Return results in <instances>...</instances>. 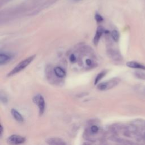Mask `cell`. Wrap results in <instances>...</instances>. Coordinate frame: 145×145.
Masks as SVG:
<instances>
[{
  "label": "cell",
  "mask_w": 145,
  "mask_h": 145,
  "mask_svg": "<svg viewBox=\"0 0 145 145\" xmlns=\"http://www.w3.org/2000/svg\"><path fill=\"white\" fill-rule=\"evenodd\" d=\"M69 60H70V61L71 62H74L75 61H76V60H77V57H76V56L74 55V53H72V55H71L70 56V57H69Z\"/></svg>",
  "instance_id": "15"
},
{
  "label": "cell",
  "mask_w": 145,
  "mask_h": 145,
  "mask_svg": "<svg viewBox=\"0 0 145 145\" xmlns=\"http://www.w3.org/2000/svg\"><path fill=\"white\" fill-rule=\"evenodd\" d=\"M35 55H32L30 56L29 57H28V58L23 60L21 62H20L18 65L11 71L10 72L8 73V76L11 77L14 75H15L16 74L22 72V70L26 69V67L33 61V60L35 59Z\"/></svg>",
  "instance_id": "1"
},
{
  "label": "cell",
  "mask_w": 145,
  "mask_h": 145,
  "mask_svg": "<svg viewBox=\"0 0 145 145\" xmlns=\"http://www.w3.org/2000/svg\"><path fill=\"white\" fill-rule=\"evenodd\" d=\"M95 21L97 22V23H100L102 22L103 21V16L101 15L100 14H99V13H96L95 15Z\"/></svg>",
  "instance_id": "14"
},
{
  "label": "cell",
  "mask_w": 145,
  "mask_h": 145,
  "mask_svg": "<svg viewBox=\"0 0 145 145\" xmlns=\"http://www.w3.org/2000/svg\"><path fill=\"white\" fill-rule=\"evenodd\" d=\"M106 73H107V71H104V70L102 71V72H100V73H99L95 78V82H94V84H95V85H97V84L99 82L100 80L102 79L104 76H106Z\"/></svg>",
  "instance_id": "11"
},
{
  "label": "cell",
  "mask_w": 145,
  "mask_h": 145,
  "mask_svg": "<svg viewBox=\"0 0 145 145\" xmlns=\"http://www.w3.org/2000/svg\"><path fill=\"white\" fill-rule=\"evenodd\" d=\"M75 1H79V0H75Z\"/></svg>",
  "instance_id": "19"
},
{
  "label": "cell",
  "mask_w": 145,
  "mask_h": 145,
  "mask_svg": "<svg viewBox=\"0 0 145 145\" xmlns=\"http://www.w3.org/2000/svg\"><path fill=\"white\" fill-rule=\"evenodd\" d=\"M11 112L13 116L14 117V119L16 121H18V122L22 123V122H23V120H23V116L16 110H15L14 109H12L11 111Z\"/></svg>",
  "instance_id": "10"
},
{
  "label": "cell",
  "mask_w": 145,
  "mask_h": 145,
  "mask_svg": "<svg viewBox=\"0 0 145 145\" xmlns=\"http://www.w3.org/2000/svg\"><path fill=\"white\" fill-rule=\"evenodd\" d=\"M111 36L115 42H118L120 39V34L119 32H118L117 30H114L113 31L111 32Z\"/></svg>",
  "instance_id": "12"
},
{
  "label": "cell",
  "mask_w": 145,
  "mask_h": 145,
  "mask_svg": "<svg viewBox=\"0 0 145 145\" xmlns=\"http://www.w3.org/2000/svg\"><path fill=\"white\" fill-rule=\"evenodd\" d=\"M1 100L2 103H4V104H6L8 102V99L7 97H6L5 95H3L2 93L1 94Z\"/></svg>",
  "instance_id": "16"
},
{
  "label": "cell",
  "mask_w": 145,
  "mask_h": 145,
  "mask_svg": "<svg viewBox=\"0 0 145 145\" xmlns=\"http://www.w3.org/2000/svg\"><path fill=\"white\" fill-rule=\"evenodd\" d=\"M48 145H67L65 142L59 138H50L46 141Z\"/></svg>",
  "instance_id": "7"
},
{
  "label": "cell",
  "mask_w": 145,
  "mask_h": 145,
  "mask_svg": "<svg viewBox=\"0 0 145 145\" xmlns=\"http://www.w3.org/2000/svg\"><path fill=\"white\" fill-rule=\"evenodd\" d=\"M126 65L132 69H137L145 70V65H142L136 61H129L126 63Z\"/></svg>",
  "instance_id": "8"
},
{
  "label": "cell",
  "mask_w": 145,
  "mask_h": 145,
  "mask_svg": "<svg viewBox=\"0 0 145 145\" xmlns=\"http://www.w3.org/2000/svg\"><path fill=\"white\" fill-rule=\"evenodd\" d=\"M13 59V55L11 53L1 52L0 53V65H6L10 62Z\"/></svg>",
  "instance_id": "5"
},
{
  "label": "cell",
  "mask_w": 145,
  "mask_h": 145,
  "mask_svg": "<svg viewBox=\"0 0 145 145\" xmlns=\"http://www.w3.org/2000/svg\"><path fill=\"white\" fill-rule=\"evenodd\" d=\"M109 32L108 31H107V30L104 29L102 27H99L97 28L96 30L95 36H94V39H93V43L94 44V45H97V44H98L101 37H102L103 33H108Z\"/></svg>",
  "instance_id": "6"
},
{
  "label": "cell",
  "mask_w": 145,
  "mask_h": 145,
  "mask_svg": "<svg viewBox=\"0 0 145 145\" xmlns=\"http://www.w3.org/2000/svg\"><path fill=\"white\" fill-rule=\"evenodd\" d=\"M99 130V128L97 126L94 125L92 126L91 127V131L92 133H96L97 131Z\"/></svg>",
  "instance_id": "17"
},
{
  "label": "cell",
  "mask_w": 145,
  "mask_h": 145,
  "mask_svg": "<svg viewBox=\"0 0 145 145\" xmlns=\"http://www.w3.org/2000/svg\"><path fill=\"white\" fill-rule=\"evenodd\" d=\"M120 82V79L118 78L112 79L108 81L99 83L97 85V89L100 91H105L113 88L117 86Z\"/></svg>",
  "instance_id": "2"
},
{
  "label": "cell",
  "mask_w": 145,
  "mask_h": 145,
  "mask_svg": "<svg viewBox=\"0 0 145 145\" xmlns=\"http://www.w3.org/2000/svg\"><path fill=\"white\" fill-rule=\"evenodd\" d=\"M55 76L60 78H62L66 76V72L61 67L56 66L53 69Z\"/></svg>",
  "instance_id": "9"
},
{
  "label": "cell",
  "mask_w": 145,
  "mask_h": 145,
  "mask_svg": "<svg viewBox=\"0 0 145 145\" xmlns=\"http://www.w3.org/2000/svg\"><path fill=\"white\" fill-rule=\"evenodd\" d=\"M3 130H4V129H3V127L2 125H1V136H2V135Z\"/></svg>",
  "instance_id": "18"
},
{
  "label": "cell",
  "mask_w": 145,
  "mask_h": 145,
  "mask_svg": "<svg viewBox=\"0 0 145 145\" xmlns=\"http://www.w3.org/2000/svg\"><path fill=\"white\" fill-rule=\"evenodd\" d=\"M25 138L17 135H12L7 140V142L10 145H19L23 143L25 141Z\"/></svg>",
  "instance_id": "4"
},
{
  "label": "cell",
  "mask_w": 145,
  "mask_h": 145,
  "mask_svg": "<svg viewBox=\"0 0 145 145\" xmlns=\"http://www.w3.org/2000/svg\"><path fill=\"white\" fill-rule=\"evenodd\" d=\"M135 76H136L137 78L140 79L142 80H145V73L140 72V71H137L134 73Z\"/></svg>",
  "instance_id": "13"
},
{
  "label": "cell",
  "mask_w": 145,
  "mask_h": 145,
  "mask_svg": "<svg viewBox=\"0 0 145 145\" xmlns=\"http://www.w3.org/2000/svg\"><path fill=\"white\" fill-rule=\"evenodd\" d=\"M33 102L35 104H37L39 108V113L40 115H42L43 113L44 112L45 103L44 97L40 94H38L33 97Z\"/></svg>",
  "instance_id": "3"
}]
</instances>
